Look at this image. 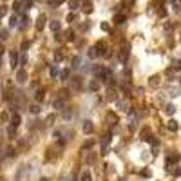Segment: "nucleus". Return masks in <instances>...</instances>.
Returning <instances> with one entry per match:
<instances>
[{
    "mask_svg": "<svg viewBox=\"0 0 181 181\" xmlns=\"http://www.w3.org/2000/svg\"><path fill=\"white\" fill-rule=\"evenodd\" d=\"M69 5H71V9H72V11H74V9H78V8H80V4L76 2V0H69Z\"/></svg>",
    "mask_w": 181,
    "mask_h": 181,
    "instance_id": "c85d7f7f",
    "label": "nucleus"
},
{
    "mask_svg": "<svg viewBox=\"0 0 181 181\" xmlns=\"http://www.w3.org/2000/svg\"><path fill=\"white\" fill-rule=\"evenodd\" d=\"M55 60H56V62H62V60H64V55H62L60 51H56V53H55Z\"/></svg>",
    "mask_w": 181,
    "mask_h": 181,
    "instance_id": "2f4dec72",
    "label": "nucleus"
},
{
    "mask_svg": "<svg viewBox=\"0 0 181 181\" xmlns=\"http://www.w3.org/2000/svg\"><path fill=\"white\" fill-rule=\"evenodd\" d=\"M72 20H74V15H72V13H71V15L67 16V22H72Z\"/></svg>",
    "mask_w": 181,
    "mask_h": 181,
    "instance_id": "de8ad7c7",
    "label": "nucleus"
},
{
    "mask_svg": "<svg viewBox=\"0 0 181 181\" xmlns=\"http://www.w3.org/2000/svg\"><path fill=\"white\" fill-rule=\"evenodd\" d=\"M8 136H9V138H15V136H16V127H13V125L8 127Z\"/></svg>",
    "mask_w": 181,
    "mask_h": 181,
    "instance_id": "5701e85b",
    "label": "nucleus"
},
{
    "mask_svg": "<svg viewBox=\"0 0 181 181\" xmlns=\"http://www.w3.org/2000/svg\"><path fill=\"white\" fill-rule=\"evenodd\" d=\"M167 129H169L170 132H176L179 129V125H178L176 120H169V122H167Z\"/></svg>",
    "mask_w": 181,
    "mask_h": 181,
    "instance_id": "0eeeda50",
    "label": "nucleus"
},
{
    "mask_svg": "<svg viewBox=\"0 0 181 181\" xmlns=\"http://www.w3.org/2000/svg\"><path fill=\"white\" fill-rule=\"evenodd\" d=\"M38 181H49V179H47V178H40Z\"/></svg>",
    "mask_w": 181,
    "mask_h": 181,
    "instance_id": "8fccbe9b",
    "label": "nucleus"
},
{
    "mask_svg": "<svg viewBox=\"0 0 181 181\" xmlns=\"http://www.w3.org/2000/svg\"><path fill=\"white\" fill-rule=\"evenodd\" d=\"M141 176H145V178H149V176H150V170H149V169H145V170L141 172Z\"/></svg>",
    "mask_w": 181,
    "mask_h": 181,
    "instance_id": "58836bf2",
    "label": "nucleus"
},
{
    "mask_svg": "<svg viewBox=\"0 0 181 181\" xmlns=\"http://www.w3.org/2000/svg\"><path fill=\"white\" fill-rule=\"evenodd\" d=\"M174 112H176V107H174L172 103H169V105H165V114H174Z\"/></svg>",
    "mask_w": 181,
    "mask_h": 181,
    "instance_id": "412c9836",
    "label": "nucleus"
},
{
    "mask_svg": "<svg viewBox=\"0 0 181 181\" xmlns=\"http://www.w3.org/2000/svg\"><path fill=\"white\" fill-rule=\"evenodd\" d=\"M44 96H45V91H44V89H38V91L35 92V98H36V102H42V100H44Z\"/></svg>",
    "mask_w": 181,
    "mask_h": 181,
    "instance_id": "6ab92c4d",
    "label": "nucleus"
},
{
    "mask_svg": "<svg viewBox=\"0 0 181 181\" xmlns=\"http://www.w3.org/2000/svg\"><path fill=\"white\" fill-rule=\"evenodd\" d=\"M20 122H22L20 114H18V112H13V116H11V125H13V127H18V125H20Z\"/></svg>",
    "mask_w": 181,
    "mask_h": 181,
    "instance_id": "1a4fd4ad",
    "label": "nucleus"
},
{
    "mask_svg": "<svg viewBox=\"0 0 181 181\" xmlns=\"http://www.w3.org/2000/svg\"><path fill=\"white\" fill-rule=\"evenodd\" d=\"M64 2H65V0H51V4H53V5H62Z\"/></svg>",
    "mask_w": 181,
    "mask_h": 181,
    "instance_id": "c9c22d12",
    "label": "nucleus"
},
{
    "mask_svg": "<svg viewBox=\"0 0 181 181\" xmlns=\"http://www.w3.org/2000/svg\"><path fill=\"white\" fill-rule=\"evenodd\" d=\"M65 40H67V42H72V40H74V31H72V29L65 31Z\"/></svg>",
    "mask_w": 181,
    "mask_h": 181,
    "instance_id": "aec40b11",
    "label": "nucleus"
},
{
    "mask_svg": "<svg viewBox=\"0 0 181 181\" xmlns=\"http://www.w3.org/2000/svg\"><path fill=\"white\" fill-rule=\"evenodd\" d=\"M179 83H181V80H179Z\"/></svg>",
    "mask_w": 181,
    "mask_h": 181,
    "instance_id": "603ef678",
    "label": "nucleus"
},
{
    "mask_svg": "<svg viewBox=\"0 0 181 181\" xmlns=\"http://www.w3.org/2000/svg\"><path fill=\"white\" fill-rule=\"evenodd\" d=\"M87 161H89V163H92V161H94V154H89V158H87Z\"/></svg>",
    "mask_w": 181,
    "mask_h": 181,
    "instance_id": "37998d69",
    "label": "nucleus"
},
{
    "mask_svg": "<svg viewBox=\"0 0 181 181\" xmlns=\"http://www.w3.org/2000/svg\"><path fill=\"white\" fill-rule=\"evenodd\" d=\"M25 62H27V56H25V55H22V56H20V64H22V65H24Z\"/></svg>",
    "mask_w": 181,
    "mask_h": 181,
    "instance_id": "4c0bfd02",
    "label": "nucleus"
},
{
    "mask_svg": "<svg viewBox=\"0 0 181 181\" xmlns=\"http://www.w3.org/2000/svg\"><path fill=\"white\" fill-rule=\"evenodd\" d=\"M172 176H174V178H179V176H181V167H176V169H172Z\"/></svg>",
    "mask_w": 181,
    "mask_h": 181,
    "instance_id": "cd10ccee",
    "label": "nucleus"
},
{
    "mask_svg": "<svg viewBox=\"0 0 181 181\" xmlns=\"http://www.w3.org/2000/svg\"><path fill=\"white\" fill-rule=\"evenodd\" d=\"M114 24H118V25L125 24V15H123V13H118V15H114Z\"/></svg>",
    "mask_w": 181,
    "mask_h": 181,
    "instance_id": "4468645a",
    "label": "nucleus"
},
{
    "mask_svg": "<svg viewBox=\"0 0 181 181\" xmlns=\"http://www.w3.org/2000/svg\"><path fill=\"white\" fill-rule=\"evenodd\" d=\"M60 78H62V80H67V78H69V69H65V71L60 72Z\"/></svg>",
    "mask_w": 181,
    "mask_h": 181,
    "instance_id": "7c9ffc66",
    "label": "nucleus"
},
{
    "mask_svg": "<svg viewBox=\"0 0 181 181\" xmlns=\"http://www.w3.org/2000/svg\"><path fill=\"white\" fill-rule=\"evenodd\" d=\"M80 181H92L91 172H89V170H83V172H82V176H80Z\"/></svg>",
    "mask_w": 181,
    "mask_h": 181,
    "instance_id": "dca6fc26",
    "label": "nucleus"
},
{
    "mask_svg": "<svg viewBox=\"0 0 181 181\" xmlns=\"http://www.w3.org/2000/svg\"><path fill=\"white\" fill-rule=\"evenodd\" d=\"M92 130H94L92 122H91V120H85V122H83V132L85 134H92Z\"/></svg>",
    "mask_w": 181,
    "mask_h": 181,
    "instance_id": "423d86ee",
    "label": "nucleus"
},
{
    "mask_svg": "<svg viewBox=\"0 0 181 181\" xmlns=\"http://www.w3.org/2000/svg\"><path fill=\"white\" fill-rule=\"evenodd\" d=\"M134 0H123V5H132Z\"/></svg>",
    "mask_w": 181,
    "mask_h": 181,
    "instance_id": "a19ab883",
    "label": "nucleus"
},
{
    "mask_svg": "<svg viewBox=\"0 0 181 181\" xmlns=\"http://www.w3.org/2000/svg\"><path fill=\"white\" fill-rule=\"evenodd\" d=\"M102 29H103V31H109L111 27H109V24H107V22H103V24H102Z\"/></svg>",
    "mask_w": 181,
    "mask_h": 181,
    "instance_id": "ea45409f",
    "label": "nucleus"
},
{
    "mask_svg": "<svg viewBox=\"0 0 181 181\" xmlns=\"http://www.w3.org/2000/svg\"><path fill=\"white\" fill-rule=\"evenodd\" d=\"M16 82L18 83H25V82H27V72H25L24 69H18V72H16Z\"/></svg>",
    "mask_w": 181,
    "mask_h": 181,
    "instance_id": "20e7f679",
    "label": "nucleus"
},
{
    "mask_svg": "<svg viewBox=\"0 0 181 181\" xmlns=\"http://www.w3.org/2000/svg\"><path fill=\"white\" fill-rule=\"evenodd\" d=\"M27 47H29V42H22V51H25Z\"/></svg>",
    "mask_w": 181,
    "mask_h": 181,
    "instance_id": "79ce46f5",
    "label": "nucleus"
},
{
    "mask_svg": "<svg viewBox=\"0 0 181 181\" xmlns=\"http://www.w3.org/2000/svg\"><path fill=\"white\" fill-rule=\"evenodd\" d=\"M49 27H51V31H53V33H58L60 29H62V24L56 22V20H53V22L49 24Z\"/></svg>",
    "mask_w": 181,
    "mask_h": 181,
    "instance_id": "ddd939ff",
    "label": "nucleus"
},
{
    "mask_svg": "<svg viewBox=\"0 0 181 181\" xmlns=\"http://www.w3.org/2000/svg\"><path fill=\"white\" fill-rule=\"evenodd\" d=\"M53 107H55V109H64V100L62 98L53 100Z\"/></svg>",
    "mask_w": 181,
    "mask_h": 181,
    "instance_id": "f3484780",
    "label": "nucleus"
},
{
    "mask_svg": "<svg viewBox=\"0 0 181 181\" xmlns=\"http://www.w3.org/2000/svg\"><path fill=\"white\" fill-rule=\"evenodd\" d=\"M71 87H72L74 91H80V89H82V78H80V76H74V78L71 80Z\"/></svg>",
    "mask_w": 181,
    "mask_h": 181,
    "instance_id": "39448f33",
    "label": "nucleus"
},
{
    "mask_svg": "<svg viewBox=\"0 0 181 181\" xmlns=\"http://www.w3.org/2000/svg\"><path fill=\"white\" fill-rule=\"evenodd\" d=\"M29 111L33 112V114H38V112L42 111V107H40V105H31V107H29Z\"/></svg>",
    "mask_w": 181,
    "mask_h": 181,
    "instance_id": "393cba45",
    "label": "nucleus"
},
{
    "mask_svg": "<svg viewBox=\"0 0 181 181\" xmlns=\"http://www.w3.org/2000/svg\"><path fill=\"white\" fill-rule=\"evenodd\" d=\"M107 100H109V102H116V100H118V94H116L114 89H109V91H107Z\"/></svg>",
    "mask_w": 181,
    "mask_h": 181,
    "instance_id": "f8f14e48",
    "label": "nucleus"
},
{
    "mask_svg": "<svg viewBox=\"0 0 181 181\" xmlns=\"http://www.w3.org/2000/svg\"><path fill=\"white\" fill-rule=\"evenodd\" d=\"M5 15H8V5H0V16H5Z\"/></svg>",
    "mask_w": 181,
    "mask_h": 181,
    "instance_id": "c756f323",
    "label": "nucleus"
},
{
    "mask_svg": "<svg viewBox=\"0 0 181 181\" xmlns=\"http://www.w3.org/2000/svg\"><path fill=\"white\" fill-rule=\"evenodd\" d=\"M44 25H45V15H40L38 20H36V29H38V31H42V29H44Z\"/></svg>",
    "mask_w": 181,
    "mask_h": 181,
    "instance_id": "9b49d317",
    "label": "nucleus"
},
{
    "mask_svg": "<svg viewBox=\"0 0 181 181\" xmlns=\"http://www.w3.org/2000/svg\"><path fill=\"white\" fill-rule=\"evenodd\" d=\"M127 60H129V45H125L120 53V62H127Z\"/></svg>",
    "mask_w": 181,
    "mask_h": 181,
    "instance_id": "6e6552de",
    "label": "nucleus"
},
{
    "mask_svg": "<svg viewBox=\"0 0 181 181\" xmlns=\"http://www.w3.org/2000/svg\"><path fill=\"white\" fill-rule=\"evenodd\" d=\"M49 74H51V76H56V74H58V67H56V65H51V67H49Z\"/></svg>",
    "mask_w": 181,
    "mask_h": 181,
    "instance_id": "bb28decb",
    "label": "nucleus"
},
{
    "mask_svg": "<svg viewBox=\"0 0 181 181\" xmlns=\"http://www.w3.org/2000/svg\"><path fill=\"white\" fill-rule=\"evenodd\" d=\"M174 69L181 71V60H174Z\"/></svg>",
    "mask_w": 181,
    "mask_h": 181,
    "instance_id": "72a5a7b5",
    "label": "nucleus"
},
{
    "mask_svg": "<svg viewBox=\"0 0 181 181\" xmlns=\"http://www.w3.org/2000/svg\"><path fill=\"white\" fill-rule=\"evenodd\" d=\"M100 85H102V82H100V80H98V78H94V80H92V82L89 83V89H91L92 92H96V91L100 89Z\"/></svg>",
    "mask_w": 181,
    "mask_h": 181,
    "instance_id": "9d476101",
    "label": "nucleus"
},
{
    "mask_svg": "<svg viewBox=\"0 0 181 181\" xmlns=\"http://www.w3.org/2000/svg\"><path fill=\"white\" fill-rule=\"evenodd\" d=\"M94 49H96V53H98V56H107V45H105L103 42H96Z\"/></svg>",
    "mask_w": 181,
    "mask_h": 181,
    "instance_id": "f03ea898",
    "label": "nucleus"
},
{
    "mask_svg": "<svg viewBox=\"0 0 181 181\" xmlns=\"http://www.w3.org/2000/svg\"><path fill=\"white\" fill-rule=\"evenodd\" d=\"M80 8H82V11L85 13V15H91V13H92V4L89 2V0H82Z\"/></svg>",
    "mask_w": 181,
    "mask_h": 181,
    "instance_id": "7ed1b4c3",
    "label": "nucleus"
},
{
    "mask_svg": "<svg viewBox=\"0 0 181 181\" xmlns=\"http://www.w3.org/2000/svg\"><path fill=\"white\" fill-rule=\"evenodd\" d=\"M64 181H71V179H64Z\"/></svg>",
    "mask_w": 181,
    "mask_h": 181,
    "instance_id": "3c124183",
    "label": "nucleus"
},
{
    "mask_svg": "<svg viewBox=\"0 0 181 181\" xmlns=\"http://www.w3.org/2000/svg\"><path fill=\"white\" fill-rule=\"evenodd\" d=\"M149 85H150V87H158V85H159V76H158V74L150 76V78H149Z\"/></svg>",
    "mask_w": 181,
    "mask_h": 181,
    "instance_id": "2eb2a0df",
    "label": "nucleus"
},
{
    "mask_svg": "<svg viewBox=\"0 0 181 181\" xmlns=\"http://www.w3.org/2000/svg\"><path fill=\"white\" fill-rule=\"evenodd\" d=\"M149 136H150V130L149 129H143L141 132H139V138H141V139H147Z\"/></svg>",
    "mask_w": 181,
    "mask_h": 181,
    "instance_id": "b1692460",
    "label": "nucleus"
},
{
    "mask_svg": "<svg viewBox=\"0 0 181 181\" xmlns=\"http://www.w3.org/2000/svg\"><path fill=\"white\" fill-rule=\"evenodd\" d=\"M4 55V45H0V56Z\"/></svg>",
    "mask_w": 181,
    "mask_h": 181,
    "instance_id": "09e8293b",
    "label": "nucleus"
},
{
    "mask_svg": "<svg viewBox=\"0 0 181 181\" xmlns=\"http://www.w3.org/2000/svg\"><path fill=\"white\" fill-rule=\"evenodd\" d=\"M9 25H16V16H11L9 18Z\"/></svg>",
    "mask_w": 181,
    "mask_h": 181,
    "instance_id": "e433bc0d",
    "label": "nucleus"
},
{
    "mask_svg": "<svg viewBox=\"0 0 181 181\" xmlns=\"http://www.w3.org/2000/svg\"><path fill=\"white\" fill-rule=\"evenodd\" d=\"M20 5H22V2H20V0H16V2H15V9H16V11L20 9Z\"/></svg>",
    "mask_w": 181,
    "mask_h": 181,
    "instance_id": "c03bdc74",
    "label": "nucleus"
},
{
    "mask_svg": "<svg viewBox=\"0 0 181 181\" xmlns=\"http://www.w3.org/2000/svg\"><path fill=\"white\" fill-rule=\"evenodd\" d=\"M147 141H149V143H152V145H156V143H158V139L154 138V136H149V138H147Z\"/></svg>",
    "mask_w": 181,
    "mask_h": 181,
    "instance_id": "f704fd0d",
    "label": "nucleus"
},
{
    "mask_svg": "<svg viewBox=\"0 0 181 181\" xmlns=\"http://www.w3.org/2000/svg\"><path fill=\"white\" fill-rule=\"evenodd\" d=\"M18 64V55H16V51H11V67H16Z\"/></svg>",
    "mask_w": 181,
    "mask_h": 181,
    "instance_id": "a211bd4d",
    "label": "nucleus"
},
{
    "mask_svg": "<svg viewBox=\"0 0 181 181\" xmlns=\"http://www.w3.org/2000/svg\"><path fill=\"white\" fill-rule=\"evenodd\" d=\"M107 120H109V122H112L111 125H116V123H118V116L114 114V112H109V114H107Z\"/></svg>",
    "mask_w": 181,
    "mask_h": 181,
    "instance_id": "4be33fe9",
    "label": "nucleus"
},
{
    "mask_svg": "<svg viewBox=\"0 0 181 181\" xmlns=\"http://www.w3.org/2000/svg\"><path fill=\"white\" fill-rule=\"evenodd\" d=\"M179 161V152H176V150H172V152H169V156H167V170H172V165L174 163H178Z\"/></svg>",
    "mask_w": 181,
    "mask_h": 181,
    "instance_id": "f257e3e1",
    "label": "nucleus"
},
{
    "mask_svg": "<svg viewBox=\"0 0 181 181\" xmlns=\"http://www.w3.org/2000/svg\"><path fill=\"white\" fill-rule=\"evenodd\" d=\"M96 56H98L96 49H94V47H91V49H89V58H96Z\"/></svg>",
    "mask_w": 181,
    "mask_h": 181,
    "instance_id": "473e14b6",
    "label": "nucleus"
},
{
    "mask_svg": "<svg viewBox=\"0 0 181 181\" xmlns=\"http://www.w3.org/2000/svg\"><path fill=\"white\" fill-rule=\"evenodd\" d=\"M92 145H94V139H87V141L82 145V149H91Z\"/></svg>",
    "mask_w": 181,
    "mask_h": 181,
    "instance_id": "a878e982",
    "label": "nucleus"
},
{
    "mask_svg": "<svg viewBox=\"0 0 181 181\" xmlns=\"http://www.w3.org/2000/svg\"><path fill=\"white\" fill-rule=\"evenodd\" d=\"M158 15H159V16H165V15H167V11H165V9H159V11H158Z\"/></svg>",
    "mask_w": 181,
    "mask_h": 181,
    "instance_id": "49530a36",
    "label": "nucleus"
},
{
    "mask_svg": "<svg viewBox=\"0 0 181 181\" xmlns=\"http://www.w3.org/2000/svg\"><path fill=\"white\" fill-rule=\"evenodd\" d=\"M72 64H74V67H80V58L76 56V58H74V62H72Z\"/></svg>",
    "mask_w": 181,
    "mask_h": 181,
    "instance_id": "a18cd8bd",
    "label": "nucleus"
}]
</instances>
